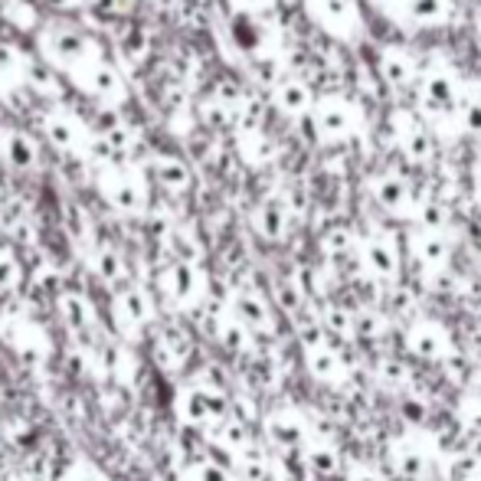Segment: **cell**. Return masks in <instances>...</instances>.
Returning a JSON list of instances; mask_svg holds the SVG:
<instances>
[{
  "label": "cell",
  "instance_id": "obj_1",
  "mask_svg": "<svg viewBox=\"0 0 481 481\" xmlns=\"http://www.w3.org/2000/svg\"><path fill=\"white\" fill-rule=\"evenodd\" d=\"M308 125H311L318 144L338 148V144H347L357 134H364V108L344 92L315 96V106L308 112Z\"/></svg>",
  "mask_w": 481,
  "mask_h": 481
},
{
  "label": "cell",
  "instance_id": "obj_2",
  "mask_svg": "<svg viewBox=\"0 0 481 481\" xmlns=\"http://www.w3.org/2000/svg\"><path fill=\"white\" fill-rule=\"evenodd\" d=\"M458 86H462V76L446 56L432 53L426 62H420V76H416L412 92H416V108H420L422 122L442 112H452Z\"/></svg>",
  "mask_w": 481,
  "mask_h": 481
},
{
  "label": "cell",
  "instance_id": "obj_3",
  "mask_svg": "<svg viewBox=\"0 0 481 481\" xmlns=\"http://www.w3.org/2000/svg\"><path fill=\"white\" fill-rule=\"evenodd\" d=\"M301 10L311 27H318L334 43H357L364 36V10L357 0H301Z\"/></svg>",
  "mask_w": 481,
  "mask_h": 481
},
{
  "label": "cell",
  "instance_id": "obj_4",
  "mask_svg": "<svg viewBox=\"0 0 481 481\" xmlns=\"http://www.w3.org/2000/svg\"><path fill=\"white\" fill-rule=\"evenodd\" d=\"M386 132L393 138V148L410 164H429L436 154V138L420 118V112H412V108H393L386 115Z\"/></svg>",
  "mask_w": 481,
  "mask_h": 481
},
{
  "label": "cell",
  "instance_id": "obj_5",
  "mask_svg": "<svg viewBox=\"0 0 481 481\" xmlns=\"http://www.w3.org/2000/svg\"><path fill=\"white\" fill-rule=\"evenodd\" d=\"M98 193L106 197L112 210L125 213V217L144 213V207H148V187H144V180L138 177V171L122 164H108L98 174Z\"/></svg>",
  "mask_w": 481,
  "mask_h": 481
},
{
  "label": "cell",
  "instance_id": "obj_6",
  "mask_svg": "<svg viewBox=\"0 0 481 481\" xmlns=\"http://www.w3.org/2000/svg\"><path fill=\"white\" fill-rule=\"evenodd\" d=\"M158 291L174 311H190L207 295V279H203V272L197 265L180 259V263H171L158 275Z\"/></svg>",
  "mask_w": 481,
  "mask_h": 481
},
{
  "label": "cell",
  "instance_id": "obj_7",
  "mask_svg": "<svg viewBox=\"0 0 481 481\" xmlns=\"http://www.w3.org/2000/svg\"><path fill=\"white\" fill-rule=\"evenodd\" d=\"M154 318H158L154 298L141 289V285H128V289H122L112 298V324L125 341L141 338V331H148V324Z\"/></svg>",
  "mask_w": 481,
  "mask_h": 481
},
{
  "label": "cell",
  "instance_id": "obj_8",
  "mask_svg": "<svg viewBox=\"0 0 481 481\" xmlns=\"http://www.w3.org/2000/svg\"><path fill=\"white\" fill-rule=\"evenodd\" d=\"M269 98L272 108L285 118H308L311 106H315V88L305 76H295V72H285L269 86Z\"/></svg>",
  "mask_w": 481,
  "mask_h": 481
},
{
  "label": "cell",
  "instance_id": "obj_9",
  "mask_svg": "<svg viewBox=\"0 0 481 481\" xmlns=\"http://www.w3.org/2000/svg\"><path fill=\"white\" fill-rule=\"evenodd\" d=\"M174 410L180 416V422L187 426H207V422H217L223 416V396L213 386H184L174 400Z\"/></svg>",
  "mask_w": 481,
  "mask_h": 481
},
{
  "label": "cell",
  "instance_id": "obj_10",
  "mask_svg": "<svg viewBox=\"0 0 481 481\" xmlns=\"http://www.w3.org/2000/svg\"><path fill=\"white\" fill-rule=\"evenodd\" d=\"M0 334L7 338V344L17 354L23 357H33V360H43L53 354V338L46 331L43 324H36L33 318H7V321L0 324Z\"/></svg>",
  "mask_w": 481,
  "mask_h": 481
},
{
  "label": "cell",
  "instance_id": "obj_11",
  "mask_svg": "<svg viewBox=\"0 0 481 481\" xmlns=\"http://www.w3.org/2000/svg\"><path fill=\"white\" fill-rule=\"evenodd\" d=\"M376 76H380V82L393 88H412L416 76H420V60H416L410 46L386 43L376 53Z\"/></svg>",
  "mask_w": 481,
  "mask_h": 481
},
{
  "label": "cell",
  "instance_id": "obj_12",
  "mask_svg": "<svg viewBox=\"0 0 481 481\" xmlns=\"http://www.w3.org/2000/svg\"><path fill=\"white\" fill-rule=\"evenodd\" d=\"M236 154H239V161L243 164H249V167H265V164H272L275 161V141L269 138V134L263 132V125H239L236 132Z\"/></svg>",
  "mask_w": 481,
  "mask_h": 481
},
{
  "label": "cell",
  "instance_id": "obj_13",
  "mask_svg": "<svg viewBox=\"0 0 481 481\" xmlns=\"http://www.w3.org/2000/svg\"><path fill=\"white\" fill-rule=\"evenodd\" d=\"M56 311H60V321L66 331H72V334L96 331V324H98L96 305H92L82 291H62V295L56 298Z\"/></svg>",
  "mask_w": 481,
  "mask_h": 481
},
{
  "label": "cell",
  "instance_id": "obj_14",
  "mask_svg": "<svg viewBox=\"0 0 481 481\" xmlns=\"http://www.w3.org/2000/svg\"><path fill=\"white\" fill-rule=\"evenodd\" d=\"M455 125L462 134L481 138V79H462L458 96H455Z\"/></svg>",
  "mask_w": 481,
  "mask_h": 481
},
{
  "label": "cell",
  "instance_id": "obj_15",
  "mask_svg": "<svg viewBox=\"0 0 481 481\" xmlns=\"http://www.w3.org/2000/svg\"><path fill=\"white\" fill-rule=\"evenodd\" d=\"M0 158L7 161V167L14 171H33L40 161L33 138L23 128H0Z\"/></svg>",
  "mask_w": 481,
  "mask_h": 481
},
{
  "label": "cell",
  "instance_id": "obj_16",
  "mask_svg": "<svg viewBox=\"0 0 481 481\" xmlns=\"http://www.w3.org/2000/svg\"><path fill=\"white\" fill-rule=\"evenodd\" d=\"M370 193H374V200L380 203V207H386V210H393V213H402L412 207V184L406 177L393 174V171L376 174L374 180H370Z\"/></svg>",
  "mask_w": 481,
  "mask_h": 481
},
{
  "label": "cell",
  "instance_id": "obj_17",
  "mask_svg": "<svg viewBox=\"0 0 481 481\" xmlns=\"http://www.w3.org/2000/svg\"><path fill=\"white\" fill-rule=\"evenodd\" d=\"M151 174H154V184L167 193H187L193 184L187 161L174 158V154H158V158L151 161Z\"/></svg>",
  "mask_w": 481,
  "mask_h": 481
},
{
  "label": "cell",
  "instance_id": "obj_18",
  "mask_svg": "<svg viewBox=\"0 0 481 481\" xmlns=\"http://www.w3.org/2000/svg\"><path fill=\"white\" fill-rule=\"evenodd\" d=\"M88 263H92V272H96L106 285H118V282L125 279V259L115 245H98Z\"/></svg>",
  "mask_w": 481,
  "mask_h": 481
},
{
  "label": "cell",
  "instance_id": "obj_19",
  "mask_svg": "<svg viewBox=\"0 0 481 481\" xmlns=\"http://www.w3.org/2000/svg\"><path fill=\"white\" fill-rule=\"evenodd\" d=\"M285 227H289V213H285V207L279 200L259 203V210H255V229L265 239H279L285 233Z\"/></svg>",
  "mask_w": 481,
  "mask_h": 481
},
{
  "label": "cell",
  "instance_id": "obj_20",
  "mask_svg": "<svg viewBox=\"0 0 481 481\" xmlns=\"http://www.w3.org/2000/svg\"><path fill=\"white\" fill-rule=\"evenodd\" d=\"M23 282V265L14 255V249L0 245V291H14Z\"/></svg>",
  "mask_w": 481,
  "mask_h": 481
},
{
  "label": "cell",
  "instance_id": "obj_21",
  "mask_svg": "<svg viewBox=\"0 0 481 481\" xmlns=\"http://www.w3.org/2000/svg\"><path fill=\"white\" fill-rule=\"evenodd\" d=\"M60 481H112L96 462H88V458H76V462L66 465V472L60 475Z\"/></svg>",
  "mask_w": 481,
  "mask_h": 481
},
{
  "label": "cell",
  "instance_id": "obj_22",
  "mask_svg": "<svg viewBox=\"0 0 481 481\" xmlns=\"http://www.w3.org/2000/svg\"><path fill=\"white\" fill-rule=\"evenodd\" d=\"M370 263H374V269L380 272H390L396 263V253H393V243L386 236H376L374 243H370Z\"/></svg>",
  "mask_w": 481,
  "mask_h": 481
},
{
  "label": "cell",
  "instance_id": "obj_23",
  "mask_svg": "<svg viewBox=\"0 0 481 481\" xmlns=\"http://www.w3.org/2000/svg\"><path fill=\"white\" fill-rule=\"evenodd\" d=\"M184 481H229V475L210 462H197L184 472Z\"/></svg>",
  "mask_w": 481,
  "mask_h": 481
},
{
  "label": "cell",
  "instance_id": "obj_24",
  "mask_svg": "<svg viewBox=\"0 0 481 481\" xmlns=\"http://www.w3.org/2000/svg\"><path fill=\"white\" fill-rule=\"evenodd\" d=\"M236 311L239 315L245 318V321H263V315H265V308H263V301H259V298H253V295H243L236 301Z\"/></svg>",
  "mask_w": 481,
  "mask_h": 481
},
{
  "label": "cell",
  "instance_id": "obj_25",
  "mask_svg": "<svg viewBox=\"0 0 481 481\" xmlns=\"http://www.w3.org/2000/svg\"><path fill=\"white\" fill-rule=\"evenodd\" d=\"M275 7V0H233V10H243V14H269Z\"/></svg>",
  "mask_w": 481,
  "mask_h": 481
},
{
  "label": "cell",
  "instance_id": "obj_26",
  "mask_svg": "<svg viewBox=\"0 0 481 481\" xmlns=\"http://www.w3.org/2000/svg\"><path fill=\"white\" fill-rule=\"evenodd\" d=\"M10 481H36V478H30V475H14Z\"/></svg>",
  "mask_w": 481,
  "mask_h": 481
},
{
  "label": "cell",
  "instance_id": "obj_27",
  "mask_svg": "<svg viewBox=\"0 0 481 481\" xmlns=\"http://www.w3.org/2000/svg\"><path fill=\"white\" fill-rule=\"evenodd\" d=\"M0 481H4V475H0Z\"/></svg>",
  "mask_w": 481,
  "mask_h": 481
}]
</instances>
